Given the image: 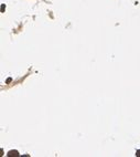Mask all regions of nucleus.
I'll list each match as a JSON object with an SVG mask.
<instances>
[{"label":"nucleus","instance_id":"nucleus-1","mask_svg":"<svg viewBox=\"0 0 140 157\" xmlns=\"http://www.w3.org/2000/svg\"><path fill=\"white\" fill-rule=\"evenodd\" d=\"M8 156L9 157H12V156H19V154H18L17 151H10L8 153Z\"/></svg>","mask_w":140,"mask_h":157},{"label":"nucleus","instance_id":"nucleus-2","mask_svg":"<svg viewBox=\"0 0 140 157\" xmlns=\"http://www.w3.org/2000/svg\"><path fill=\"white\" fill-rule=\"evenodd\" d=\"M136 156L140 157V151H136Z\"/></svg>","mask_w":140,"mask_h":157}]
</instances>
